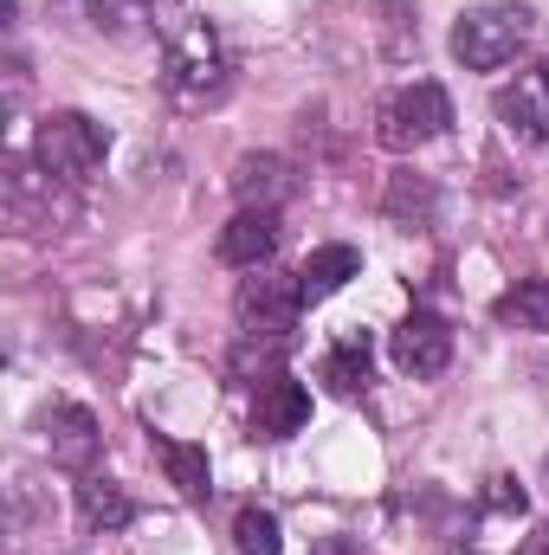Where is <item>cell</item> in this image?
<instances>
[{
    "label": "cell",
    "instance_id": "6da1fadb",
    "mask_svg": "<svg viewBox=\"0 0 549 555\" xmlns=\"http://www.w3.org/2000/svg\"><path fill=\"white\" fill-rule=\"evenodd\" d=\"M531 39H537V7H524V0H491V7H472L452 20V59L465 72H498Z\"/></svg>",
    "mask_w": 549,
    "mask_h": 555
},
{
    "label": "cell",
    "instance_id": "7a4b0ae2",
    "mask_svg": "<svg viewBox=\"0 0 549 555\" xmlns=\"http://www.w3.org/2000/svg\"><path fill=\"white\" fill-rule=\"evenodd\" d=\"M233 85V59L220 46V33L207 20H188L175 39H168V59H162V91L175 104H214L220 91Z\"/></svg>",
    "mask_w": 549,
    "mask_h": 555
},
{
    "label": "cell",
    "instance_id": "3957f363",
    "mask_svg": "<svg viewBox=\"0 0 549 555\" xmlns=\"http://www.w3.org/2000/svg\"><path fill=\"white\" fill-rule=\"evenodd\" d=\"M446 130H452V98H446L433 78H413L408 91L382 98V111H375V142H382L388 155H408V149L446 137Z\"/></svg>",
    "mask_w": 549,
    "mask_h": 555
},
{
    "label": "cell",
    "instance_id": "277c9868",
    "mask_svg": "<svg viewBox=\"0 0 549 555\" xmlns=\"http://www.w3.org/2000/svg\"><path fill=\"white\" fill-rule=\"evenodd\" d=\"M104 155H111V137H104V124H91L85 111H52V117L39 124V137H33V162L52 168L59 181H91V175L104 168Z\"/></svg>",
    "mask_w": 549,
    "mask_h": 555
},
{
    "label": "cell",
    "instance_id": "5b68a950",
    "mask_svg": "<svg viewBox=\"0 0 549 555\" xmlns=\"http://www.w3.org/2000/svg\"><path fill=\"white\" fill-rule=\"evenodd\" d=\"M297 310H304V291H297V278H278V272H259L240 278V291H233V317H240V330L253 336V343H284L291 330H297Z\"/></svg>",
    "mask_w": 549,
    "mask_h": 555
},
{
    "label": "cell",
    "instance_id": "8992f818",
    "mask_svg": "<svg viewBox=\"0 0 549 555\" xmlns=\"http://www.w3.org/2000/svg\"><path fill=\"white\" fill-rule=\"evenodd\" d=\"M0 201H7V220L13 227H52V220L72 214L59 201V175L39 168V162H26V155H7L0 162Z\"/></svg>",
    "mask_w": 549,
    "mask_h": 555
},
{
    "label": "cell",
    "instance_id": "52a82bcc",
    "mask_svg": "<svg viewBox=\"0 0 549 555\" xmlns=\"http://www.w3.org/2000/svg\"><path fill=\"white\" fill-rule=\"evenodd\" d=\"M491 111H498V124H505L518 142L549 149V59L537 65V72H524L518 85H505V91L491 98Z\"/></svg>",
    "mask_w": 549,
    "mask_h": 555
},
{
    "label": "cell",
    "instance_id": "ba28073f",
    "mask_svg": "<svg viewBox=\"0 0 549 555\" xmlns=\"http://www.w3.org/2000/svg\"><path fill=\"white\" fill-rule=\"evenodd\" d=\"M278 240H284L278 207H240V214L220 227L214 253H220V266H233V272H259V266L278 253Z\"/></svg>",
    "mask_w": 549,
    "mask_h": 555
},
{
    "label": "cell",
    "instance_id": "9c48e42d",
    "mask_svg": "<svg viewBox=\"0 0 549 555\" xmlns=\"http://www.w3.org/2000/svg\"><path fill=\"white\" fill-rule=\"evenodd\" d=\"M388 356H395L401 375H439V369L452 362V330H446L433 310H413L408 323H395Z\"/></svg>",
    "mask_w": 549,
    "mask_h": 555
},
{
    "label": "cell",
    "instance_id": "30bf717a",
    "mask_svg": "<svg viewBox=\"0 0 549 555\" xmlns=\"http://www.w3.org/2000/svg\"><path fill=\"white\" fill-rule=\"evenodd\" d=\"M304 420H310V395H304V382H291V375H266L259 395H253V433H259V439H291V433H304Z\"/></svg>",
    "mask_w": 549,
    "mask_h": 555
},
{
    "label": "cell",
    "instance_id": "8fae6325",
    "mask_svg": "<svg viewBox=\"0 0 549 555\" xmlns=\"http://www.w3.org/2000/svg\"><path fill=\"white\" fill-rule=\"evenodd\" d=\"M46 446H52V465H65V472H91L98 465V452H104V433H98V420L85 414V408H52L46 414Z\"/></svg>",
    "mask_w": 549,
    "mask_h": 555
},
{
    "label": "cell",
    "instance_id": "7c38bea8",
    "mask_svg": "<svg viewBox=\"0 0 549 555\" xmlns=\"http://www.w3.org/2000/svg\"><path fill=\"white\" fill-rule=\"evenodd\" d=\"M233 194H240V207H284L291 194H297V175H291V162L284 155H240L233 162Z\"/></svg>",
    "mask_w": 549,
    "mask_h": 555
},
{
    "label": "cell",
    "instance_id": "4fadbf2b",
    "mask_svg": "<svg viewBox=\"0 0 549 555\" xmlns=\"http://www.w3.org/2000/svg\"><path fill=\"white\" fill-rule=\"evenodd\" d=\"M349 278H362V253H356V246H317V253L297 266V291H304V304H323V297H336Z\"/></svg>",
    "mask_w": 549,
    "mask_h": 555
},
{
    "label": "cell",
    "instance_id": "5bb4252c",
    "mask_svg": "<svg viewBox=\"0 0 549 555\" xmlns=\"http://www.w3.org/2000/svg\"><path fill=\"white\" fill-rule=\"evenodd\" d=\"M162 472H168V485H175L188 504H207V498H214V465H207V446L162 439Z\"/></svg>",
    "mask_w": 549,
    "mask_h": 555
},
{
    "label": "cell",
    "instance_id": "9a60e30c",
    "mask_svg": "<svg viewBox=\"0 0 549 555\" xmlns=\"http://www.w3.org/2000/svg\"><path fill=\"white\" fill-rule=\"evenodd\" d=\"M78 517H85L91 530H124V524L137 517V504H130V491H124V485H111V478L85 472V485H78Z\"/></svg>",
    "mask_w": 549,
    "mask_h": 555
},
{
    "label": "cell",
    "instance_id": "2e32d148",
    "mask_svg": "<svg viewBox=\"0 0 549 555\" xmlns=\"http://www.w3.org/2000/svg\"><path fill=\"white\" fill-rule=\"evenodd\" d=\"M382 214H388L395 227H433V214H439V194H433V181H426V175H395V181H388V201H382Z\"/></svg>",
    "mask_w": 549,
    "mask_h": 555
},
{
    "label": "cell",
    "instance_id": "e0dca14e",
    "mask_svg": "<svg viewBox=\"0 0 549 555\" xmlns=\"http://www.w3.org/2000/svg\"><path fill=\"white\" fill-rule=\"evenodd\" d=\"M498 323H518V330L549 336V278H518V284L498 297Z\"/></svg>",
    "mask_w": 549,
    "mask_h": 555
},
{
    "label": "cell",
    "instance_id": "ac0fdd59",
    "mask_svg": "<svg viewBox=\"0 0 549 555\" xmlns=\"http://www.w3.org/2000/svg\"><path fill=\"white\" fill-rule=\"evenodd\" d=\"M323 382H330V395H362L369 388V336H343L323 356Z\"/></svg>",
    "mask_w": 549,
    "mask_h": 555
},
{
    "label": "cell",
    "instance_id": "d6986e66",
    "mask_svg": "<svg viewBox=\"0 0 549 555\" xmlns=\"http://www.w3.org/2000/svg\"><path fill=\"white\" fill-rule=\"evenodd\" d=\"M142 20H155L149 0H91V26L111 33V39H137Z\"/></svg>",
    "mask_w": 549,
    "mask_h": 555
},
{
    "label": "cell",
    "instance_id": "ffe728a7",
    "mask_svg": "<svg viewBox=\"0 0 549 555\" xmlns=\"http://www.w3.org/2000/svg\"><path fill=\"white\" fill-rule=\"evenodd\" d=\"M233 550H240V555H278V550H284L272 511H253V504H246V511L233 517Z\"/></svg>",
    "mask_w": 549,
    "mask_h": 555
},
{
    "label": "cell",
    "instance_id": "44dd1931",
    "mask_svg": "<svg viewBox=\"0 0 549 555\" xmlns=\"http://www.w3.org/2000/svg\"><path fill=\"white\" fill-rule=\"evenodd\" d=\"M485 504H491V511H524V491H511V478H491Z\"/></svg>",
    "mask_w": 549,
    "mask_h": 555
},
{
    "label": "cell",
    "instance_id": "7402d4cb",
    "mask_svg": "<svg viewBox=\"0 0 549 555\" xmlns=\"http://www.w3.org/2000/svg\"><path fill=\"white\" fill-rule=\"evenodd\" d=\"M518 555H549V530H531V537H524V550Z\"/></svg>",
    "mask_w": 549,
    "mask_h": 555
},
{
    "label": "cell",
    "instance_id": "603a6c76",
    "mask_svg": "<svg viewBox=\"0 0 549 555\" xmlns=\"http://www.w3.org/2000/svg\"><path fill=\"white\" fill-rule=\"evenodd\" d=\"M544 478H549V465H544Z\"/></svg>",
    "mask_w": 549,
    "mask_h": 555
}]
</instances>
